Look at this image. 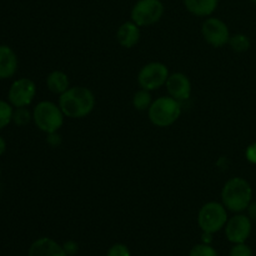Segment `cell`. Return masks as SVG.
<instances>
[{
    "label": "cell",
    "mask_w": 256,
    "mask_h": 256,
    "mask_svg": "<svg viewBox=\"0 0 256 256\" xmlns=\"http://www.w3.org/2000/svg\"><path fill=\"white\" fill-rule=\"evenodd\" d=\"M59 106L70 119H82L95 108L94 92L86 86H70L59 98Z\"/></svg>",
    "instance_id": "6da1fadb"
},
{
    "label": "cell",
    "mask_w": 256,
    "mask_h": 256,
    "mask_svg": "<svg viewBox=\"0 0 256 256\" xmlns=\"http://www.w3.org/2000/svg\"><path fill=\"white\" fill-rule=\"evenodd\" d=\"M252 202V188L244 178L235 176L225 182L222 190V202L234 214L246 212Z\"/></svg>",
    "instance_id": "7a4b0ae2"
},
{
    "label": "cell",
    "mask_w": 256,
    "mask_h": 256,
    "mask_svg": "<svg viewBox=\"0 0 256 256\" xmlns=\"http://www.w3.org/2000/svg\"><path fill=\"white\" fill-rule=\"evenodd\" d=\"M149 120L158 128H169L182 115V104L172 96H162L152 102L148 109Z\"/></svg>",
    "instance_id": "3957f363"
},
{
    "label": "cell",
    "mask_w": 256,
    "mask_h": 256,
    "mask_svg": "<svg viewBox=\"0 0 256 256\" xmlns=\"http://www.w3.org/2000/svg\"><path fill=\"white\" fill-rule=\"evenodd\" d=\"M64 119L65 115L60 109L59 104L48 100L38 102L32 110L34 124L45 134L59 132L60 128L64 125Z\"/></svg>",
    "instance_id": "277c9868"
},
{
    "label": "cell",
    "mask_w": 256,
    "mask_h": 256,
    "mask_svg": "<svg viewBox=\"0 0 256 256\" xmlns=\"http://www.w3.org/2000/svg\"><path fill=\"white\" fill-rule=\"evenodd\" d=\"M228 219V209L222 202H209L200 208L198 214V225L202 232L215 234L224 229Z\"/></svg>",
    "instance_id": "5b68a950"
},
{
    "label": "cell",
    "mask_w": 256,
    "mask_h": 256,
    "mask_svg": "<svg viewBox=\"0 0 256 256\" xmlns=\"http://www.w3.org/2000/svg\"><path fill=\"white\" fill-rule=\"evenodd\" d=\"M164 14V5L160 0H139L132 9V20L140 28L150 26L159 22Z\"/></svg>",
    "instance_id": "8992f818"
},
{
    "label": "cell",
    "mask_w": 256,
    "mask_h": 256,
    "mask_svg": "<svg viewBox=\"0 0 256 256\" xmlns=\"http://www.w3.org/2000/svg\"><path fill=\"white\" fill-rule=\"evenodd\" d=\"M169 69L160 62H152L145 64L138 74V82L145 90H156L166 84L169 78Z\"/></svg>",
    "instance_id": "52a82bcc"
},
{
    "label": "cell",
    "mask_w": 256,
    "mask_h": 256,
    "mask_svg": "<svg viewBox=\"0 0 256 256\" xmlns=\"http://www.w3.org/2000/svg\"><path fill=\"white\" fill-rule=\"evenodd\" d=\"M202 34L204 40L214 48H222L229 44V26L219 18H208L202 25Z\"/></svg>",
    "instance_id": "ba28073f"
},
{
    "label": "cell",
    "mask_w": 256,
    "mask_h": 256,
    "mask_svg": "<svg viewBox=\"0 0 256 256\" xmlns=\"http://www.w3.org/2000/svg\"><path fill=\"white\" fill-rule=\"evenodd\" d=\"M36 95V85L29 78H20L15 80L8 92L9 102L14 108L29 106Z\"/></svg>",
    "instance_id": "9c48e42d"
},
{
    "label": "cell",
    "mask_w": 256,
    "mask_h": 256,
    "mask_svg": "<svg viewBox=\"0 0 256 256\" xmlns=\"http://www.w3.org/2000/svg\"><path fill=\"white\" fill-rule=\"evenodd\" d=\"M225 236L232 244L246 242L252 232V222L248 215L239 212L228 219L224 228Z\"/></svg>",
    "instance_id": "30bf717a"
},
{
    "label": "cell",
    "mask_w": 256,
    "mask_h": 256,
    "mask_svg": "<svg viewBox=\"0 0 256 256\" xmlns=\"http://www.w3.org/2000/svg\"><path fill=\"white\" fill-rule=\"evenodd\" d=\"M166 86L169 96L174 98L178 102H185L192 95V82L182 72H172L166 80Z\"/></svg>",
    "instance_id": "8fae6325"
},
{
    "label": "cell",
    "mask_w": 256,
    "mask_h": 256,
    "mask_svg": "<svg viewBox=\"0 0 256 256\" xmlns=\"http://www.w3.org/2000/svg\"><path fill=\"white\" fill-rule=\"evenodd\" d=\"M28 256H68L62 245L52 238H39L29 248Z\"/></svg>",
    "instance_id": "7c38bea8"
},
{
    "label": "cell",
    "mask_w": 256,
    "mask_h": 256,
    "mask_svg": "<svg viewBox=\"0 0 256 256\" xmlns=\"http://www.w3.org/2000/svg\"><path fill=\"white\" fill-rule=\"evenodd\" d=\"M116 40L125 49H132L140 40V26L134 22H125L116 32Z\"/></svg>",
    "instance_id": "4fadbf2b"
},
{
    "label": "cell",
    "mask_w": 256,
    "mask_h": 256,
    "mask_svg": "<svg viewBox=\"0 0 256 256\" xmlns=\"http://www.w3.org/2000/svg\"><path fill=\"white\" fill-rule=\"evenodd\" d=\"M18 69V58L12 48L0 45V80L14 76Z\"/></svg>",
    "instance_id": "5bb4252c"
},
{
    "label": "cell",
    "mask_w": 256,
    "mask_h": 256,
    "mask_svg": "<svg viewBox=\"0 0 256 256\" xmlns=\"http://www.w3.org/2000/svg\"><path fill=\"white\" fill-rule=\"evenodd\" d=\"M219 0H184L189 12L195 16H210L216 10Z\"/></svg>",
    "instance_id": "9a60e30c"
},
{
    "label": "cell",
    "mask_w": 256,
    "mask_h": 256,
    "mask_svg": "<svg viewBox=\"0 0 256 256\" xmlns=\"http://www.w3.org/2000/svg\"><path fill=\"white\" fill-rule=\"evenodd\" d=\"M46 86L54 94H64L70 88L69 76L62 70H54L46 76Z\"/></svg>",
    "instance_id": "2e32d148"
},
{
    "label": "cell",
    "mask_w": 256,
    "mask_h": 256,
    "mask_svg": "<svg viewBox=\"0 0 256 256\" xmlns=\"http://www.w3.org/2000/svg\"><path fill=\"white\" fill-rule=\"evenodd\" d=\"M152 102V94H150L149 90H145L142 88L138 90L134 94V96H132V105L139 112H145V110L149 109Z\"/></svg>",
    "instance_id": "e0dca14e"
},
{
    "label": "cell",
    "mask_w": 256,
    "mask_h": 256,
    "mask_svg": "<svg viewBox=\"0 0 256 256\" xmlns=\"http://www.w3.org/2000/svg\"><path fill=\"white\" fill-rule=\"evenodd\" d=\"M229 45L234 52H245L250 49L252 46V42H250L249 36L245 34H235L230 36Z\"/></svg>",
    "instance_id": "ac0fdd59"
},
{
    "label": "cell",
    "mask_w": 256,
    "mask_h": 256,
    "mask_svg": "<svg viewBox=\"0 0 256 256\" xmlns=\"http://www.w3.org/2000/svg\"><path fill=\"white\" fill-rule=\"evenodd\" d=\"M32 120V112L25 108H15L12 112V122L18 126H25Z\"/></svg>",
    "instance_id": "d6986e66"
},
{
    "label": "cell",
    "mask_w": 256,
    "mask_h": 256,
    "mask_svg": "<svg viewBox=\"0 0 256 256\" xmlns=\"http://www.w3.org/2000/svg\"><path fill=\"white\" fill-rule=\"evenodd\" d=\"M12 108L14 106L10 102L0 100V130L6 128L12 122Z\"/></svg>",
    "instance_id": "ffe728a7"
},
{
    "label": "cell",
    "mask_w": 256,
    "mask_h": 256,
    "mask_svg": "<svg viewBox=\"0 0 256 256\" xmlns=\"http://www.w3.org/2000/svg\"><path fill=\"white\" fill-rule=\"evenodd\" d=\"M189 256H219L218 252L210 244H204V242H200V244L194 245L190 250Z\"/></svg>",
    "instance_id": "44dd1931"
},
{
    "label": "cell",
    "mask_w": 256,
    "mask_h": 256,
    "mask_svg": "<svg viewBox=\"0 0 256 256\" xmlns=\"http://www.w3.org/2000/svg\"><path fill=\"white\" fill-rule=\"evenodd\" d=\"M106 256H132V252L126 245L118 242V244H114L109 248Z\"/></svg>",
    "instance_id": "7402d4cb"
},
{
    "label": "cell",
    "mask_w": 256,
    "mask_h": 256,
    "mask_svg": "<svg viewBox=\"0 0 256 256\" xmlns=\"http://www.w3.org/2000/svg\"><path fill=\"white\" fill-rule=\"evenodd\" d=\"M229 256H252V250L249 245L245 242L242 244H234V246L230 250Z\"/></svg>",
    "instance_id": "603a6c76"
},
{
    "label": "cell",
    "mask_w": 256,
    "mask_h": 256,
    "mask_svg": "<svg viewBox=\"0 0 256 256\" xmlns=\"http://www.w3.org/2000/svg\"><path fill=\"white\" fill-rule=\"evenodd\" d=\"M62 248H64V252H66L68 256H75L79 252V245H78L76 242L74 240H68L62 244Z\"/></svg>",
    "instance_id": "cb8c5ba5"
},
{
    "label": "cell",
    "mask_w": 256,
    "mask_h": 256,
    "mask_svg": "<svg viewBox=\"0 0 256 256\" xmlns=\"http://www.w3.org/2000/svg\"><path fill=\"white\" fill-rule=\"evenodd\" d=\"M245 158L250 164L256 165V142L250 144L245 150Z\"/></svg>",
    "instance_id": "d4e9b609"
},
{
    "label": "cell",
    "mask_w": 256,
    "mask_h": 256,
    "mask_svg": "<svg viewBox=\"0 0 256 256\" xmlns=\"http://www.w3.org/2000/svg\"><path fill=\"white\" fill-rule=\"evenodd\" d=\"M46 142L50 145V146L56 148L62 144V136H60V134L58 132H50V134H48Z\"/></svg>",
    "instance_id": "484cf974"
},
{
    "label": "cell",
    "mask_w": 256,
    "mask_h": 256,
    "mask_svg": "<svg viewBox=\"0 0 256 256\" xmlns=\"http://www.w3.org/2000/svg\"><path fill=\"white\" fill-rule=\"evenodd\" d=\"M246 215L252 219V222H256V202H252L246 209Z\"/></svg>",
    "instance_id": "4316f807"
},
{
    "label": "cell",
    "mask_w": 256,
    "mask_h": 256,
    "mask_svg": "<svg viewBox=\"0 0 256 256\" xmlns=\"http://www.w3.org/2000/svg\"><path fill=\"white\" fill-rule=\"evenodd\" d=\"M212 235H214V234H210V232H202V242H204V244H212Z\"/></svg>",
    "instance_id": "83f0119b"
},
{
    "label": "cell",
    "mask_w": 256,
    "mask_h": 256,
    "mask_svg": "<svg viewBox=\"0 0 256 256\" xmlns=\"http://www.w3.org/2000/svg\"><path fill=\"white\" fill-rule=\"evenodd\" d=\"M5 150H6V142H5V140L0 136V156L4 154Z\"/></svg>",
    "instance_id": "f1b7e54d"
},
{
    "label": "cell",
    "mask_w": 256,
    "mask_h": 256,
    "mask_svg": "<svg viewBox=\"0 0 256 256\" xmlns=\"http://www.w3.org/2000/svg\"><path fill=\"white\" fill-rule=\"evenodd\" d=\"M252 2H254V4H256V0H250Z\"/></svg>",
    "instance_id": "f546056e"
},
{
    "label": "cell",
    "mask_w": 256,
    "mask_h": 256,
    "mask_svg": "<svg viewBox=\"0 0 256 256\" xmlns=\"http://www.w3.org/2000/svg\"><path fill=\"white\" fill-rule=\"evenodd\" d=\"M0 175H2V170H0Z\"/></svg>",
    "instance_id": "4dcf8cb0"
},
{
    "label": "cell",
    "mask_w": 256,
    "mask_h": 256,
    "mask_svg": "<svg viewBox=\"0 0 256 256\" xmlns=\"http://www.w3.org/2000/svg\"><path fill=\"white\" fill-rule=\"evenodd\" d=\"M0 190H2V188H0Z\"/></svg>",
    "instance_id": "1f68e13d"
}]
</instances>
